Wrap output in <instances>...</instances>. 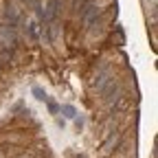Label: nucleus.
Instances as JSON below:
<instances>
[{"instance_id":"obj_4","label":"nucleus","mask_w":158,"mask_h":158,"mask_svg":"<svg viewBox=\"0 0 158 158\" xmlns=\"http://www.w3.org/2000/svg\"><path fill=\"white\" fill-rule=\"evenodd\" d=\"M48 110L55 114V112H59V106H57V103H48Z\"/></svg>"},{"instance_id":"obj_3","label":"nucleus","mask_w":158,"mask_h":158,"mask_svg":"<svg viewBox=\"0 0 158 158\" xmlns=\"http://www.w3.org/2000/svg\"><path fill=\"white\" fill-rule=\"evenodd\" d=\"M33 94H35L37 101H46V92L40 88V86H33Z\"/></svg>"},{"instance_id":"obj_1","label":"nucleus","mask_w":158,"mask_h":158,"mask_svg":"<svg viewBox=\"0 0 158 158\" xmlns=\"http://www.w3.org/2000/svg\"><path fill=\"white\" fill-rule=\"evenodd\" d=\"M116 90H118V84L114 81V79H110V81L101 88V92H103V97L108 99V101H110V99H112V94H116Z\"/></svg>"},{"instance_id":"obj_2","label":"nucleus","mask_w":158,"mask_h":158,"mask_svg":"<svg viewBox=\"0 0 158 158\" xmlns=\"http://www.w3.org/2000/svg\"><path fill=\"white\" fill-rule=\"evenodd\" d=\"M62 114H64L66 118H77V110H75L73 106H62Z\"/></svg>"}]
</instances>
